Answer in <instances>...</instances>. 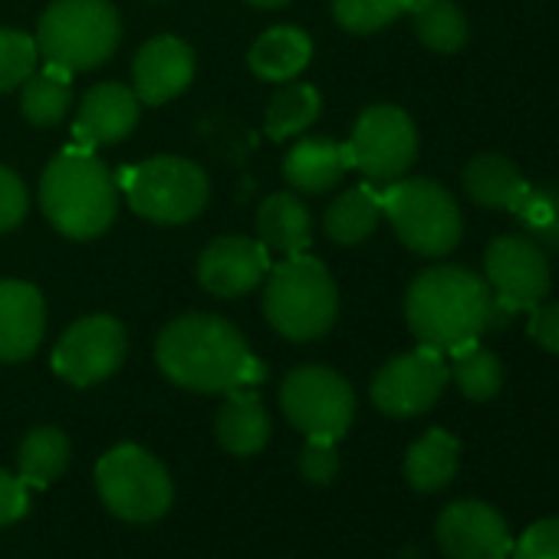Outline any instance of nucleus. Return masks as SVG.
<instances>
[{
    "mask_svg": "<svg viewBox=\"0 0 559 559\" xmlns=\"http://www.w3.org/2000/svg\"><path fill=\"white\" fill-rule=\"evenodd\" d=\"M155 359L175 385L191 392H234L266 376L243 336L227 320L204 313L168 323L158 336Z\"/></svg>",
    "mask_w": 559,
    "mask_h": 559,
    "instance_id": "1",
    "label": "nucleus"
},
{
    "mask_svg": "<svg viewBox=\"0 0 559 559\" xmlns=\"http://www.w3.org/2000/svg\"><path fill=\"white\" fill-rule=\"evenodd\" d=\"M493 294L487 280L464 266L425 270L405 297V320L415 340L435 353H457L487 333Z\"/></svg>",
    "mask_w": 559,
    "mask_h": 559,
    "instance_id": "2",
    "label": "nucleus"
},
{
    "mask_svg": "<svg viewBox=\"0 0 559 559\" xmlns=\"http://www.w3.org/2000/svg\"><path fill=\"white\" fill-rule=\"evenodd\" d=\"M116 191L119 188L106 165L93 152L70 145L47 165L40 181V204L60 234L73 240H93L116 221Z\"/></svg>",
    "mask_w": 559,
    "mask_h": 559,
    "instance_id": "3",
    "label": "nucleus"
},
{
    "mask_svg": "<svg viewBox=\"0 0 559 559\" xmlns=\"http://www.w3.org/2000/svg\"><path fill=\"white\" fill-rule=\"evenodd\" d=\"M340 310V294L330 270L307 253H294L270 270L263 313L270 326L297 343L323 336Z\"/></svg>",
    "mask_w": 559,
    "mask_h": 559,
    "instance_id": "4",
    "label": "nucleus"
},
{
    "mask_svg": "<svg viewBox=\"0 0 559 559\" xmlns=\"http://www.w3.org/2000/svg\"><path fill=\"white\" fill-rule=\"evenodd\" d=\"M122 24L109 0H53L37 27V50L70 73L93 70L119 47Z\"/></svg>",
    "mask_w": 559,
    "mask_h": 559,
    "instance_id": "5",
    "label": "nucleus"
},
{
    "mask_svg": "<svg viewBox=\"0 0 559 559\" xmlns=\"http://www.w3.org/2000/svg\"><path fill=\"white\" fill-rule=\"evenodd\" d=\"M382 214L392 221L405 247L421 257H444L461 240L457 201L428 178H399L379 191Z\"/></svg>",
    "mask_w": 559,
    "mask_h": 559,
    "instance_id": "6",
    "label": "nucleus"
},
{
    "mask_svg": "<svg viewBox=\"0 0 559 559\" xmlns=\"http://www.w3.org/2000/svg\"><path fill=\"white\" fill-rule=\"evenodd\" d=\"M96 487L103 503L129 523L162 520L175 497L171 477L162 461L135 444H119L99 457Z\"/></svg>",
    "mask_w": 559,
    "mask_h": 559,
    "instance_id": "7",
    "label": "nucleus"
},
{
    "mask_svg": "<svg viewBox=\"0 0 559 559\" xmlns=\"http://www.w3.org/2000/svg\"><path fill=\"white\" fill-rule=\"evenodd\" d=\"M135 214L155 224H185L198 217L207 204V178L204 171L175 155H158L132 168V181L126 188Z\"/></svg>",
    "mask_w": 559,
    "mask_h": 559,
    "instance_id": "8",
    "label": "nucleus"
},
{
    "mask_svg": "<svg viewBox=\"0 0 559 559\" xmlns=\"http://www.w3.org/2000/svg\"><path fill=\"white\" fill-rule=\"evenodd\" d=\"M280 405L294 428H300L307 438L326 441H340L356 415L353 385L326 366H304L290 372L280 389Z\"/></svg>",
    "mask_w": 559,
    "mask_h": 559,
    "instance_id": "9",
    "label": "nucleus"
},
{
    "mask_svg": "<svg viewBox=\"0 0 559 559\" xmlns=\"http://www.w3.org/2000/svg\"><path fill=\"white\" fill-rule=\"evenodd\" d=\"M353 155V168H359L369 181L389 185L399 181L415 155H418V132L405 109L399 106H369L346 142Z\"/></svg>",
    "mask_w": 559,
    "mask_h": 559,
    "instance_id": "10",
    "label": "nucleus"
},
{
    "mask_svg": "<svg viewBox=\"0 0 559 559\" xmlns=\"http://www.w3.org/2000/svg\"><path fill=\"white\" fill-rule=\"evenodd\" d=\"M484 273L493 300L510 313L533 310L549 294L546 253L536 240L523 234H503L490 240L484 253Z\"/></svg>",
    "mask_w": 559,
    "mask_h": 559,
    "instance_id": "11",
    "label": "nucleus"
},
{
    "mask_svg": "<svg viewBox=\"0 0 559 559\" xmlns=\"http://www.w3.org/2000/svg\"><path fill=\"white\" fill-rule=\"evenodd\" d=\"M448 379L451 369L444 362V353L418 346L415 353H405L379 369V376L372 379V402L392 418H415L441 399Z\"/></svg>",
    "mask_w": 559,
    "mask_h": 559,
    "instance_id": "12",
    "label": "nucleus"
},
{
    "mask_svg": "<svg viewBox=\"0 0 559 559\" xmlns=\"http://www.w3.org/2000/svg\"><path fill=\"white\" fill-rule=\"evenodd\" d=\"M129 340L119 320L86 317L73 323L53 349V369L76 389L109 379L126 359Z\"/></svg>",
    "mask_w": 559,
    "mask_h": 559,
    "instance_id": "13",
    "label": "nucleus"
},
{
    "mask_svg": "<svg viewBox=\"0 0 559 559\" xmlns=\"http://www.w3.org/2000/svg\"><path fill=\"white\" fill-rule=\"evenodd\" d=\"M435 536L448 559H507L513 549L507 520L484 500H454L444 507Z\"/></svg>",
    "mask_w": 559,
    "mask_h": 559,
    "instance_id": "14",
    "label": "nucleus"
},
{
    "mask_svg": "<svg viewBox=\"0 0 559 559\" xmlns=\"http://www.w3.org/2000/svg\"><path fill=\"white\" fill-rule=\"evenodd\" d=\"M270 270V253L260 240L250 237H217L204 247L198 260L201 287L214 297H243L260 287Z\"/></svg>",
    "mask_w": 559,
    "mask_h": 559,
    "instance_id": "15",
    "label": "nucleus"
},
{
    "mask_svg": "<svg viewBox=\"0 0 559 559\" xmlns=\"http://www.w3.org/2000/svg\"><path fill=\"white\" fill-rule=\"evenodd\" d=\"M194 76V53L178 37H155L148 40L132 67L135 96L145 106H162L188 90Z\"/></svg>",
    "mask_w": 559,
    "mask_h": 559,
    "instance_id": "16",
    "label": "nucleus"
},
{
    "mask_svg": "<svg viewBox=\"0 0 559 559\" xmlns=\"http://www.w3.org/2000/svg\"><path fill=\"white\" fill-rule=\"evenodd\" d=\"M139 122V96L119 83H99L83 96L80 119L73 126V145L93 152L96 145L122 142Z\"/></svg>",
    "mask_w": 559,
    "mask_h": 559,
    "instance_id": "17",
    "label": "nucleus"
},
{
    "mask_svg": "<svg viewBox=\"0 0 559 559\" xmlns=\"http://www.w3.org/2000/svg\"><path fill=\"white\" fill-rule=\"evenodd\" d=\"M47 330V307L37 287L8 280L0 284V359L24 362L37 353Z\"/></svg>",
    "mask_w": 559,
    "mask_h": 559,
    "instance_id": "18",
    "label": "nucleus"
},
{
    "mask_svg": "<svg viewBox=\"0 0 559 559\" xmlns=\"http://www.w3.org/2000/svg\"><path fill=\"white\" fill-rule=\"evenodd\" d=\"M349 168H353L349 145H340L333 139H320V135L300 139L284 158L287 181L307 194H320V191L336 188Z\"/></svg>",
    "mask_w": 559,
    "mask_h": 559,
    "instance_id": "19",
    "label": "nucleus"
},
{
    "mask_svg": "<svg viewBox=\"0 0 559 559\" xmlns=\"http://www.w3.org/2000/svg\"><path fill=\"white\" fill-rule=\"evenodd\" d=\"M530 188L533 185L513 168V162H507L497 152H484V155L471 158L467 168H464V191L480 207L516 214L523 207Z\"/></svg>",
    "mask_w": 559,
    "mask_h": 559,
    "instance_id": "20",
    "label": "nucleus"
},
{
    "mask_svg": "<svg viewBox=\"0 0 559 559\" xmlns=\"http://www.w3.org/2000/svg\"><path fill=\"white\" fill-rule=\"evenodd\" d=\"M257 234L260 243L266 250H280V253H304L313 240V217L307 211V204L287 191L270 194L260 211H257Z\"/></svg>",
    "mask_w": 559,
    "mask_h": 559,
    "instance_id": "21",
    "label": "nucleus"
},
{
    "mask_svg": "<svg viewBox=\"0 0 559 559\" xmlns=\"http://www.w3.org/2000/svg\"><path fill=\"white\" fill-rule=\"evenodd\" d=\"M313 44L300 27H273L250 47V70L266 83H290L307 70Z\"/></svg>",
    "mask_w": 559,
    "mask_h": 559,
    "instance_id": "22",
    "label": "nucleus"
},
{
    "mask_svg": "<svg viewBox=\"0 0 559 559\" xmlns=\"http://www.w3.org/2000/svg\"><path fill=\"white\" fill-rule=\"evenodd\" d=\"M227 395L230 399L217 412V441L240 457L263 451L270 438V415L263 402L247 389H234Z\"/></svg>",
    "mask_w": 559,
    "mask_h": 559,
    "instance_id": "23",
    "label": "nucleus"
},
{
    "mask_svg": "<svg viewBox=\"0 0 559 559\" xmlns=\"http://www.w3.org/2000/svg\"><path fill=\"white\" fill-rule=\"evenodd\" d=\"M457 457H461V444L451 431L444 428H431L428 435H421L408 454H405V477L415 490L421 493H435L441 487H448L457 474Z\"/></svg>",
    "mask_w": 559,
    "mask_h": 559,
    "instance_id": "24",
    "label": "nucleus"
},
{
    "mask_svg": "<svg viewBox=\"0 0 559 559\" xmlns=\"http://www.w3.org/2000/svg\"><path fill=\"white\" fill-rule=\"evenodd\" d=\"M379 217H382L379 191L372 185H356L330 204L323 227H326L330 240H336V243H359L376 230Z\"/></svg>",
    "mask_w": 559,
    "mask_h": 559,
    "instance_id": "25",
    "label": "nucleus"
},
{
    "mask_svg": "<svg viewBox=\"0 0 559 559\" xmlns=\"http://www.w3.org/2000/svg\"><path fill=\"white\" fill-rule=\"evenodd\" d=\"M17 464L27 487H47L70 464V438L60 428H37L24 438Z\"/></svg>",
    "mask_w": 559,
    "mask_h": 559,
    "instance_id": "26",
    "label": "nucleus"
},
{
    "mask_svg": "<svg viewBox=\"0 0 559 559\" xmlns=\"http://www.w3.org/2000/svg\"><path fill=\"white\" fill-rule=\"evenodd\" d=\"M320 109H323V99L310 83H290L273 96L266 109V135L273 142L300 135L320 119Z\"/></svg>",
    "mask_w": 559,
    "mask_h": 559,
    "instance_id": "27",
    "label": "nucleus"
},
{
    "mask_svg": "<svg viewBox=\"0 0 559 559\" xmlns=\"http://www.w3.org/2000/svg\"><path fill=\"white\" fill-rule=\"evenodd\" d=\"M415 34L435 53H454L467 44V17L451 0H415Z\"/></svg>",
    "mask_w": 559,
    "mask_h": 559,
    "instance_id": "28",
    "label": "nucleus"
},
{
    "mask_svg": "<svg viewBox=\"0 0 559 559\" xmlns=\"http://www.w3.org/2000/svg\"><path fill=\"white\" fill-rule=\"evenodd\" d=\"M70 70L63 67H53L47 63L44 73H34L27 83H24V116L47 129V126H57L67 109L73 106V90H70Z\"/></svg>",
    "mask_w": 559,
    "mask_h": 559,
    "instance_id": "29",
    "label": "nucleus"
},
{
    "mask_svg": "<svg viewBox=\"0 0 559 559\" xmlns=\"http://www.w3.org/2000/svg\"><path fill=\"white\" fill-rule=\"evenodd\" d=\"M451 379L471 402H490L503 385V366L490 349H480L477 343L451 353Z\"/></svg>",
    "mask_w": 559,
    "mask_h": 559,
    "instance_id": "30",
    "label": "nucleus"
},
{
    "mask_svg": "<svg viewBox=\"0 0 559 559\" xmlns=\"http://www.w3.org/2000/svg\"><path fill=\"white\" fill-rule=\"evenodd\" d=\"M513 217L526 227V237L536 240L543 250H559V185L530 188L523 207Z\"/></svg>",
    "mask_w": 559,
    "mask_h": 559,
    "instance_id": "31",
    "label": "nucleus"
},
{
    "mask_svg": "<svg viewBox=\"0 0 559 559\" xmlns=\"http://www.w3.org/2000/svg\"><path fill=\"white\" fill-rule=\"evenodd\" d=\"M415 0H333V14L349 34H376L412 11Z\"/></svg>",
    "mask_w": 559,
    "mask_h": 559,
    "instance_id": "32",
    "label": "nucleus"
},
{
    "mask_svg": "<svg viewBox=\"0 0 559 559\" xmlns=\"http://www.w3.org/2000/svg\"><path fill=\"white\" fill-rule=\"evenodd\" d=\"M37 40L21 31H0V93L24 86L37 70Z\"/></svg>",
    "mask_w": 559,
    "mask_h": 559,
    "instance_id": "33",
    "label": "nucleus"
},
{
    "mask_svg": "<svg viewBox=\"0 0 559 559\" xmlns=\"http://www.w3.org/2000/svg\"><path fill=\"white\" fill-rule=\"evenodd\" d=\"M510 552L513 559H559V516L533 523Z\"/></svg>",
    "mask_w": 559,
    "mask_h": 559,
    "instance_id": "34",
    "label": "nucleus"
},
{
    "mask_svg": "<svg viewBox=\"0 0 559 559\" xmlns=\"http://www.w3.org/2000/svg\"><path fill=\"white\" fill-rule=\"evenodd\" d=\"M300 471L307 480L313 484H330L340 474V454H336V441L326 438H310L307 448L300 451Z\"/></svg>",
    "mask_w": 559,
    "mask_h": 559,
    "instance_id": "35",
    "label": "nucleus"
},
{
    "mask_svg": "<svg viewBox=\"0 0 559 559\" xmlns=\"http://www.w3.org/2000/svg\"><path fill=\"white\" fill-rule=\"evenodd\" d=\"M27 214V188L24 181L0 165V234L4 230H14Z\"/></svg>",
    "mask_w": 559,
    "mask_h": 559,
    "instance_id": "36",
    "label": "nucleus"
},
{
    "mask_svg": "<svg viewBox=\"0 0 559 559\" xmlns=\"http://www.w3.org/2000/svg\"><path fill=\"white\" fill-rule=\"evenodd\" d=\"M526 333L533 336L536 346H543L546 353L559 356V304L549 307H533L530 310V326Z\"/></svg>",
    "mask_w": 559,
    "mask_h": 559,
    "instance_id": "37",
    "label": "nucleus"
},
{
    "mask_svg": "<svg viewBox=\"0 0 559 559\" xmlns=\"http://www.w3.org/2000/svg\"><path fill=\"white\" fill-rule=\"evenodd\" d=\"M27 484L8 471H0V526H8L27 513Z\"/></svg>",
    "mask_w": 559,
    "mask_h": 559,
    "instance_id": "38",
    "label": "nucleus"
},
{
    "mask_svg": "<svg viewBox=\"0 0 559 559\" xmlns=\"http://www.w3.org/2000/svg\"><path fill=\"white\" fill-rule=\"evenodd\" d=\"M247 4H253V8H284L287 4V0H247Z\"/></svg>",
    "mask_w": 559,
    "mask_h": 559,
    "instance_id": "39",
    "label": "nucleus"
}]
</instances>
